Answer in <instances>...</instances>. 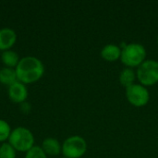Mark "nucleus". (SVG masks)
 I'll return each instance as SVG.
<instances>
[{
    "mask_svg": "<svg viewBox=\"0 0 158 158\" xmlns=\"http://www.w3.org/2000/svg\"><path fill=\"white\" fill-rule=\"evenodd\" d=\"M15 70L18 81L26 85L34 83L43 77L44 66L39 58L28 56L20 58Z\"/></svg>",
    "mask_w": 158,
    "mask_h": 158,
    "instance_id": "nucleus-1",
    "label": "nucleus"
},
{
    "mask_svg": "<svg viewBox=\"0 0 158 158\" xmlns=\"http://www.w3.org/2000/svg\"><path fill=\"white\" fill-rule=\"evenodd\" d=\"M146 50L144 46L139 43H131L123 46L121 50V62L127 66V68L139 67L143 61H145Z\"/></svg>",
    "mask_w": 158,
    "mask_h": 158,
    "instance_id": "nucleus-2",
    "label": "nucleus"
},
{
    "mask_svg": "<svg viewBox=\"0 0 158 158\" xmlns=\"http://www.w3.org/2000/svg\"><path fill=\"white\" fill-rule=\"evenodd\" d=\"M8 143L16 151L27 153L34 146V136L29 129L18 127L12 130L8 138Z\"/></svg>",
    "mask_w": 158,
    "mask_h": 158,
    "instance_id": "nucleus-3",
    "label": "nucleus"
},
{
    "mask_svg": "<svg viewBox=\"0 0 158 158\" xmlns=\"http://www.w3.org/2000/svg\"><path fill=\"white\" fill-rule=\"evenodd\" d=\"M138 81L143 86H152L158 82V61L145 59L136 70Z\"/></svg>",
    "mask_w": 158,
    "mask_h": 158,
    "instance_id": "nucleus-4",
    "label": "nucleus"
},
{
    "mask_svg": "<svg viewBox=\"0 0 158 158\" xmlns=\"http://www.w3.org/2000/svg\"><path fill=\"white\" fill-rule=\"evenodd\" d=\"M87 151V143L84 138L73 135L67 138L62 144V154L64 157L81 158Z\"/></svg>",
    "mask_w": 158,
    "mask_h": 158,
    "instance_id": "nucleus-5",
    "label": "nucleus"
},
{
    "mask_svg": "<svg viewBox=\"0 0 158 158\" xmlns=\"http://www.w3.org/2000/svg\"><path fill=\"white\" fill-rule=\"evenodd\" d=\"M125 94L129 103L136 107L146 106L150 100V94L147 88L138 83H134L133 85L126 88Z\"/></svg>",
    "mask_w": 158,
    "mask_h": 158,
    "instance_id": "nucleus-6",
    "label": "nucleus"
},
{
    "mask_svg": "<svg viewBox=\"0 0 158 158\" xmlns=\"http://www.w3.org/2000/svg\"><path fill=\"white\" fill-rule=\"evenodd\" d=\"M7 94L13 103L22 104L28 97V90L25 84L18 81L8 87Z\"/></svg>",
    "mask_w": 158,
    "mask_h": 158,
    "instance_id": "nucleus-7",
    "label": "nucleus"
},
{
    "mask_svg": "<svg viewBox=\"0 0 158 158\" xmlns=\"http://www.w3.org/2000/svg\"><path fill=\"white\" fill-rule=\"evenodd\" d=\"M17 33L11 28L0 29V51L4 52L10 50V48L16 44Z\"/></svg>",
    "mask_w": 158,
    "mask_h": 158,
    "instance_id": "nucleus-8",
    "label": "nucleus"
},
{
    "mask_svg": "<svg viewBox=\"0 0 158 158\" xmlns=\"http://www.w3.org/2000/svg\"><path fill=\"white\" fill-rule=\"evenodd\" d=\"M121 48L114 44H108L105 45L101 50V56L109 62H114L120 59L121 56Z\"/></svg>",
    "mask_w": 158,
    "mask_h": 158,
    "instance_id": "nucleus-9",
    "label": "nucleus"
},
{
    "mask_svg": "<svg viewBox=\"0 0 158 158\" xmlns=\"http://www.w3.org/2000/svg\"><path fill=\"white\" fill-rule=\"evenodd\" d=\"M42 149L46 156H56L62 152V145L56 138H46L42 143Z\"/></svg>",
    "mask_w": 158,
    "mask_h": 158,
    "instance_id": "nucleus-10",
    "label": "nucleus"
},
{
    "mask_svg": "<svg viewBox=\"0 0 158 158\" xmlns=\"http://www.w3.org/2000/svg\"><path fill=\"white\" fill-rule=\"evenodd\" d=\"M136 78H137L136 72L133 70V69L125 68L119 73L118 80H119V82L122 86H124L125 88H128V87L134 84Z\"/></svg>",
    "mask_w": 158,
    "mask_h": 158,
    "instance_id": "nucleus-11",
    "label": "nucleus"
},
{
    "mask_svg": "<svg viewBox=\"0 0 158 158\" xmlns=\"http://www.w3.org/2000/svg\"><path fill=\"white\" fill-rule=\"evenodd\" d=\"M1 60H2L3 64L6 68L16 69V67L18 66L20 58H19V55L15 51H13V50H6V51L2 52V54H1Z\"/></svg>",
    "mask_w": 158,
    "mask_h": 158,
    "instance_id": "nucleus-12",
    "label": "nucleus"
},
{
    "mask_svg": "<svg viewBox=\"0 0 158 158\" xmlns=\"http://www.w3.org/2000/svg\"><path fill=\"white\" fill-rule=\"evenodd\" d=\"M16 81H18V78L15 69L4 67L0 69V83L9 87Z\"/></svg>",
    "mask_w": 158,
    "mask_h": 158,
    "instance_id": "nucleus-13",
    "label": "nucleus"
},
{
    "mask_svg": "<svg viewBox=\"0 0 158 158\" xmlns=\"http://www.w3.org/2000/svg\"><path fill=\"white\" fill-rule=\"evenodd\" d=\"M11 131L9 124L4 119H0V143H4L6 141H8Z\"/></svg>",
    "mask_w": 158,
    "mask_h": 158,
    "instance_id": "nucleus-14",
    "label": "nucleus"
},
{
    "mask_svg": "<svg viewBox=\"0 0 158 158\" xmlns=\"http://www.w3.org/2000/svg\"><path fill=\"white\" fill-rule=\"evenodd\" d=\"M16 152L8 143H4L0 146V158H16Z\"/></svg>",
    "mask_w": 158,
    "mask_h": 158,
    "instance_id": "nucleus-15",
    "label": "nucleus"
},
{
    "mask_svg": "<svg viewBox=\"0 0 158 158\" xmlns=\"http://www.w3.org/2000/svg\"><path fill=\"white\" fill-rule=\"evenodd\" d=\"M25 158H47L41 146L34 145L27 153H25Z\"/></svg>",
    "mask_w": 158,
    "mask_h": 158,
    "instance_id": "nucleus-16",
    "label": "nucleus"
},
{
    "mask_svg": "<svg viewBox=\"0 0 158 158\" xmlns=\"http://www.w3.org/2000/svg\"><path fill=\"white\" fill-rule=\"evenodd\" d=\"M21 105V110L23 111V112H30V110H31V106H30V105L28 104V103H22V104H20Z\"/></svg>",
    "mask_w": 158,
    "mask_h": 158,
    "instance_id": "nucleus-17",
    "label": "nucleus"
},
{
    "mask_svg": "<svg viewBox=\"0 0 158 158\" xmlns=\"http://www.w3.org/2000/svg\"><path fill=\"white\" fill-rule=\"evenodd\" d=\"M157 43H158V36H157Z\"/></svg>",
    "mask_w": 158,
    "mask_h": 158,
    "instance_id": "nucleus-18",
    "label": "nucleus"
},
{
    "mask_svg": "<svg viewBox=\"0 0 158 158\" xmlns=\"http://www.w3.org/2000/svg\"><path fill=\"white\" fill-rule=\"evenodd\" d=\"M62 158H67V157H62Z\"/></svg>",
    "mask_w": 158,
    "mask_h": 158,
    "instance_id": "nucleus-19",
    "label": "nucleus"
}]
</instances>
